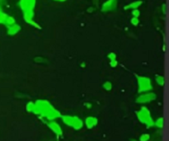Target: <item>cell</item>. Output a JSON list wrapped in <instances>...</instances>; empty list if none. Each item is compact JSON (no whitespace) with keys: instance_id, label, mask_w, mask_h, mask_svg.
Instances as JSON below:
<instances>
[{"instance_id":"cell-1","label":"cell","mask_w":169,"mask_h":141,"mask_svg":"<svg viewBox=\"0 0 169 141\" xmlns=\"http://www.w3.org/2000/svg\"><path fill=\"white\" fill-rule=\"evenodd\" d=\"M34 104L35 107L32 113L45 117L48 121H54L61 117L60 111L55 109L48 101L38 100L34 102Z\"/></svg>"},{"instance_id":"cell-2","label":"cell","mask_w":169,"mask_h":141,"mask_svg":"<svg viewBox=\"0 0 169 141\" xmlns=\"http://www.w3.org/2000/svg\"><path fill=\"white\" fill-rule=\"evenodd\" d=\"M35 3H36V0H20V6L24 13V18L26 22L37 27L38 25L33 20V16H34L33 8L35 7Z\"/></svg>"},{"instance_id":"cell-3","label":"cell","mask_w":169,"mask_h":141,"mask_svg":"<svg viewBox=\"0 0 169 141\" xmlns=\"http://www.w3.org/2000/svg\"><path fill=\"white\" fill-rule=\"evenodd\" d=\"M137 117L141 123L146 125L148 127H152L154 125V120L151 116L150 111L147 107H141L140 110L137 112Z\"/></svg>"},{"instance_id":"cell-4","label":"cell","mask_w":169,"mask_h":141,"mask_svg":"<svg viewBox=\"0 0 169 141\" xmlns=\"http://www.w3.org/2000/svg\"><path fill=\"white\" fill-rule=\"evenodd\" d=\"M63 122L69 127H72L74 130H80L83 125V122L79 117L73 116H61Z\"/></svg>"},{"instance_id":"cell-5","label":"cell","mask_w":169,"mask_h":141,"mask_svg":"<svg viewBox=\"0 0 169 141\" xmlns=\"http://www.w3.org/2000/svg\"><path fill=\"white\" fill-rule=\"evenodd\" d=\"M138 78L139 92H146L152 89V83L149 78L145 77H137Z\"/></svg>"},{"instance_id":"cell-6","label":"cell","mask_w":169,"mask_h":141,"mask_svg":"<svg viewBox=\"0 0 169 141\" xmlns=\"http://www.w3.org/2000/svg\"><path fill=\"white\" fill-rule=\"evenodd\" d=\"M156 99V95L153 92H147V93L141 94L136 99L137 103H148L152 101H154Z\"/></svg>"},{"instance_id":"cell-7","label":"cell","mask_w":169,"mask_h":141,"mask_svg":"<svg viewBox=\"0 0 169 141\" xmlns=\"http://www.w3.org/2000/svg\"><path fill=\"white\" fill-rule=\"evenodd\" d=\"M47 125H48V127H49L55 135H62V129H61L60 125L57 122L54 121H49V122L47 123Z\"/></svg>"},{"instance_id":"cell-8","label":"cell","mask_w":169,"mask_h":141,"mask_svg":"<svg viewBox=\"0 0 169 141\" xmlns=\"http://www.w3.org/2000/svg\"><path fill=\"white\" fill-rule=\"evenodd\" d=\"M97 122H98L97 118L93 117V116H88L85 120V125L88 129L93 128L94 126H96L97 125Z\"/></svg>"},{"instance_id":"cell-9","label":"cell","mask_w":169,"mask_h":141,"mask_svg":"<svg viewBox=\"0 0 169 141\" xmlns=\"http://www.w3.org/2000/svg\"><path fill=\"white\" fill-rule=\"evenodd\" d=\"M116 4H117V0H108L107 3H104L102 6V10L103 11H109V10H112L116 8Z\"/></svg>"},{"instance_id":"cell-10","label":"cell","mask_w":169,"mask_h":141,"mask_svg":"<svg viewBox=\"0 0 169 141\" xmlns=\"http://www.w3.org/2000/svg\"><path fill=\"white\" fill-rule=\"evenodd\" d=\"M19 31H20V26L13 24V25L10 26L9 29H8V33H9V35H15Z\"/></svg>"},{"instance_id":"cell-11","label":"cell","mask_w":169,"mask_h":141,"mask_svg":"<svg viewBox=\"0 0 169 141\" xmlns=\"http://www.w3.org/2000/svg\"><path fill=\"white\" fill-rule=\"evenodd\" d=\"M163 123H164V120H163V117H159V118L157 119L156 121L154 123V125H155L158 128H163Z\"/></svg>"},{"instance_id":"cell-12","label":"cell","mask_w":169,"mask_h":141,"mask_svg":"<svg viewBox=\"0 0 169 141\" xmlns=\"http://www.w3.org/2000/svg\"><path fill=\"white\" fill-rule=\"evenodd\" d=\"M141 2H135V3L130 4L128 6L126 7V8H133V9H136L139 5H140Z\"/></svg>"},{"instance_id":"cell-13","label":"cell","mask_w":169,"mask_h":141,"mask_svg":"<svg viewBox=\"0 0 169 141\" xmlns=\"http://www.w3.org/2000/svg\"><path fill=\"white\" fill-rule=\"evenodd\" d=\"M150 139V135L149 134H143L141 135L140 138H139V140L140 141H149Z\"/></svg>"},{"instance_id":"cell-14","label":"cell","mask_w":169,"mask_h":141,"mask_svg":"<svg viewBox=\"0 0 169 141\" xmlns=\"http://www.w3.org/2000/svg\"><path fill=\"white\" fill-rule=\"evenodd\" d=\"M156 80L158 84L163 85V83H164V79H163V77H161V76H158L156 78Z\"/></svg>"},{"instance_id":"cell-15","label":"cell","mask_w":169,"mask_h":141,"mask_svg":"<svg viewBox=\"0 0 169 141\" xmlns=\"http://www.w3.org/2000/svg\"><path fill=\"white\" fill-rule=\"evenodd\" d=\"M103 87L104 88L107 89V90H111V84L110 82H106L103 84Z\"/></svg>"},{"instance_id":"cell-16","label":"cell","mask_w":169,"mask_h":141,"mask_svg":"<svg viewBox=\"0 0 169 141\" xmlns=\"http://www.w3.org/2000/svg\"><path fill=\"white\" fill-rule=\"evenodd\" d=\"M131 22H132V23L134 24V25H137V24L139 23L138 17H134V18L131 20Z\"/></svg>"},{"instance_id":"cell-17","label":"cell","mask_w":169,"mask_h":141,"mask_svg":"<svg viewBox=\"0 0 169 141\" xmlns=\"http://www.w3.org/2000/svg\"><path fill=\"white\" fill-rule=\"evenodd\" d=\"M133 15H134L135 17H138L139 15V10H137V9L134 10V12H133Z\"/></svg>"},{"instance_id":"cell-18","label":"cell","mask_w":169,"mask_h":141,"mask_svg":"<svg viewBox=\"0 0 169 141\" xmlns=\"http://www.w3.org/2000/svg\"><path fill=\"white\" fill-rule=\"evenodd\" d=\"M116 64H117V62L116 61V60H111V66H116Z\"/></svg>"},{"instance_id":"cell-19","label":"cell","mask_w":169,"mask_h":141,"mask_svg":"<svg viewBox=\"0 0 169 141\" xmlns=\"http://www.w3.org/2000/svg\"><path fill=\"white\" fill-rule=\"evenodd\" d=\"M109 58H111V60H115V58H116V55H114V54H111L109 55Z\"/></svg>"},{"instance_id":"cell-20","label":"cell","mask_w":169,"mask_h":141,"mask_svg":"<svg viewBox=\"0 0 169 141\" xmlns=\"http://www.w3.org/2000/svg\"><path fill=\"white\" fill-rule=\"evenodd\" d=\"M57 1H65V0H57Z\"/></svg>"},{"instance_id":"cell-21","label":"cell","mask_w":169,"mask_h":141,"mask_svg":"<svg viewBox=\"0 0 169 141\" xmlns=\"http://www.w3.org/2000/svg\"><path fill=\"white\" fill-rule=\"evenodd\" d=\"M132 141H136V140H132Z\"/></svg>"}]
</instances>
